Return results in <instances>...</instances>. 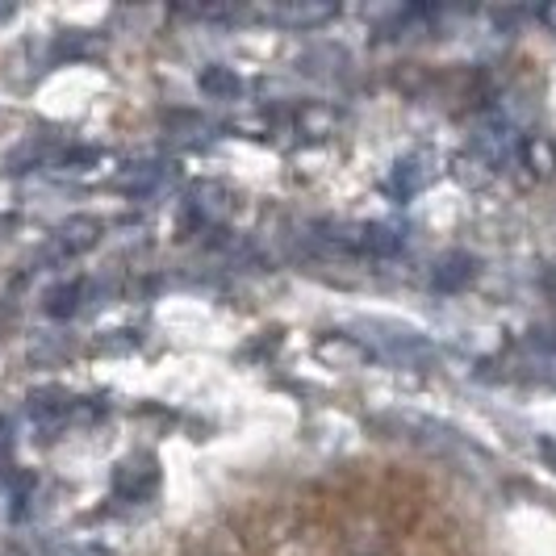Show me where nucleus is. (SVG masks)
<instances>
[{"label":"nucleus","mask_w":556,"mask_h":556,"mask_svg":"<svg viewBox=\"0 0 556 556\" xmlns=\"http://www.w3.org/2000/svg\"><path fill=\"white\" fill-rule=\"evenodd\" d=\"M172 176H176V167L164 164V160H135V164H126L117 172V189L147 197V193H160Z\"/></svg>","instance_id":"5"},{"label":"nucleus","mask_w":556,"mask_h":556,"mask_svg":"<svg viewBox=\"0 0 556 556\" xmlns=\"http://www.w3.org/2000/svg\"><path fill=\"white\" fill-rule=\"evenodd\" d=\"M314 356L327 364V368H339V372H352V368H368L377 364V348L361 339V334H343V331H327L318 343H314Z\"/></svg>","instance_id":"2"},{"label":"nucleus","mask_w":556,"mask_h":556,"mask_svg":"<svg viewBox=\"0 0 556 556\" xmlns=\"http://www.w3.org/2000/svg\"><path fill=\"white\" fill-rule=\"evenodd\" d=\"M0 556H22V553H0Z\"/></svg>","instance_id":"19"},{"label":"nucleus","mask_w":556,"mask_h":556,"mask_svg":"<svg viewBox=\"0 0 556 556\" xmlns=\"http://www.w3.org/2000/svg\"><path fill=\"white\" fill-rule=\"evenodd\" d=\"M293 130L309 142L334 139L343 130V110L331 105V101H306V105L293 110Z\"/></svg>","instance_id":"4"},{"label":"nucleus","mask_w":556,"mask_h":556,"mask_svg":"<svg viewBox=\"0 0 556 556\" xmlns=\"http://www.w3.org/2000/svg\"><path fill=\"white\" fill-rule=\"evenodd\" d=\"M473 277H477V260L465 255V251H452L444 260H435V268H431V285L440 293H456V289H465Z\"/></svg>","instance_id":"9"},{"label":"nucleus","mask_w":556,"mask_h":556,"mask_svg":"<svg viewBox=\"0 0 556 556\" xmlns=\"http://www.w3.org/2000/svg\"><path fill=\"white\" fill-rule=\"evenodd\" d=\"M0 226H4V218H0Z\"/></svg>","instance_id":"20"},{"label":"nucleus","mask_w":556,"mask_h":556,"mask_svg":"<svg viewBox=\"0 0 556 556\" xmlns=\"http://www.w3.org/2000/svg\"><path fill=\"white\" fill-rule=\"evenodd\" d=\"M201 92L205 97H218V101H235V97H243V80H239V72L235 67H223V63H210V67H201Z\"/></svg>","instance_id":"12"},{"label":"nucleus","mask_w":556,"mask_h":556,"mask_svg":"<svg viewBox=\"0 0 556 556\" xmlns=\"http://www.w3.org/2000/svg\"><path fill=\"white\" fill-rule=\"evenodd\" d=\"M72 415H76V397H72V393L47 390V393H34V397H29V418H34L38 427H47V431L63 427Z\"/></svg>","instance_id":"8"},{"label":"nucleus","mask_w":556,"mask_h":556,"mask_svg":"<svg viewBox=\"0 0 556 556\" xmlns=\"http://www.w3.org/2000/svg\"><path fill=\"white\" fill-rule=\"evenodd\" d=\"M80 298H84V280H67V285H59V289L47 293V314L67 318V314H76V309H80Z\"/></svg>","instance_id":"15"},{"label":"nucleus","mask_w":556,"mask_h":556,"mask_svg":"<svg viewBox=\"0 0 556 556\" xmlns=\"http://www.w3.org/2000/svg\"><path fill=\"white\" fill-rule=\"evenodd\" d=\"M519 139H523V135H515V126H510L502 113H485L473 126V155L490 167V172H498L502 164L515 160Z\"/></svg>","instance_id":"1"},{"label":"nucleus","mask_w":556,"mask_h":556,"mask_svg":"<svg viewBox=\"0 0 556 556\" xmlns=\"http://www.w3.org/2000/svg\"><path fill=\"white\" fill-rule=\"evenodd\" d=\"M386 331V356L397 364H410V368H427L435 364V348L415 331H402V327H381Z\"/></svg>","instance_id":"6"},{"label":"nucleus","mask_w":556,"mask_h":556,"mask_svg":"<svg viewBox=\"0 0 556 556\" xmlns=\"http://www.w3.org/2000/svg\"><path fill=\"white\" fill-rule=\"evenodd\" d=\"M101 243V223L97 218H67V223L55 226V235H51V243H47V255L51 260H76L84 251H92Z\"/></svg>","instance_id":"3"},{"label":"nucleus","mask_w":556,"mask_h":556,"mask_svg":"<svg viewBox=\"0 0 556 556\" xmlns=\"http://www.w3.org/2000/svg\"><path fill=\"white\" fill-rule=\"evenodd\" d=\"M260 17H268V22H277V26H323V22H331L334 17V4H302V0H289V4H268V9H255Z\"/></svg>","instance_id":"7"},{"label":"nucleus","mask_w":556,"mask_h":556,"mask_svg":"<svg viewBox=\"0 0 556 556\" xmlns=\"http://www.w3.org/2000/svg\"><path fill=\"white\" fill-rule=\"evenodd\" d=\"M155 485H160L155 465H126V469H117V490H122V498H147Z\"/></svg>","instance_id":"14"},{"label":"nucleus","mask_w":556,"mask_h":556,"mask_svg":"<svg viewBox=\"0 0 556 556\" xmlns=\"http://www.w3.org/2000/svg\"><path fill=\"white\" fill-rule=\"evenodd\" d=\"M523 356H528V364L535 368V372H540V377L556 381V334H544V331L528 334V343H523Z\"/></svg>","instance_id":"13"},{"label":"nucleus","mask_w":556,"mask_h":556,"mask_svg":"<svg viewBox=\"0 0 556 556\" xmlns=\"http://www.w3.org/2000/svg\"><path fill=\"white\" fill-rule=\"evenodd\" d=\"M540 22H544V26L556 34V4H544V9H540Z\"/></svg>","instance_id":"17"},{"label":"nucleus","mask_w":556,"mask_h":556,"mask_svg":"<svg viewBox=\"0 0 556 556\" xmlns=\"http://www.w3.org/2000/svg\"><path fill=\"white\" fill-rule=\"evenodd\" d=\"M427 164H418V160H397V164L390 167V176H386V193L393 197V201H410V197L427 185V172H422Z\"/></svg>","instance_id":"11"},{"label":"nucleus","mask_w":556,"mask_h":556,"mask_svg":"<svg viewBox=\"0 0 556 556\" xmlns=\"http://www.w3.org/2000/svg\"><path fill=\"white\" fill-rule=\"evenodd\" d=\"M523 167H528L535 180H548L556 176V139L548 135H528V139H519V151H515Z\"/></svg>","instance_id":"10"},{"label":"nucleus","mask_w":556,"mask_h":556,"mask_svg":"<svg viewBox=\"0 0 556 556\" xmlns=\"http://www.w3.org/2000/svg\"><path fill=\"white\" fill-rule=\"evenodd\" d=\"M47 556H110L105 548H92V544H76V540H63V544H51Z\"/></svg>","instance_id":"16"},{"label":"nucleus","mask_w":556,"mask_h":556,"mask_svg":"<svg viewBox=\"0 0 556 556\" xmlns=\"http://www.w3.org/2000/svg\"><path fill=\"white\" fill-rule=\"evenodd\" d=\"M9 13H13V9H4V4H0V17H9Z\"/></svg>","instance_id":"18"}]
</instances>
